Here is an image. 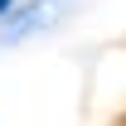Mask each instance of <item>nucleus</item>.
Instances as JSON below:
<instances>
[{"mask_svg": "<svg viewBox=\"0 0 126 126\" xmlns=\"http://www.w3.org/2000/svg\"><path fill=\"white\" fill-rule=\"evenodd\" d=\"M10 5H15V0H0V15H5V10H10Z\"/></svg>", "mask_w": 126, "mask_h": 126, "instance_id": "f03ea898", "label": "nucleus"}, {"mask_svg": "<svg viewBox=\"0 0 126 126\" xmlns=\"http://www.w3.org/2000/svg\"><path fill=\"white\" fill-rule=\"evenodd\" d=\"M68 5H73V0H29V5H10V10L0 15V44H19V39H29V34L58 24Z\"/></svg>", "mask_w": 126, "mask_h": 126, "instance_id": "f257e3e1", "label": "nucleus"}]
</instances>
